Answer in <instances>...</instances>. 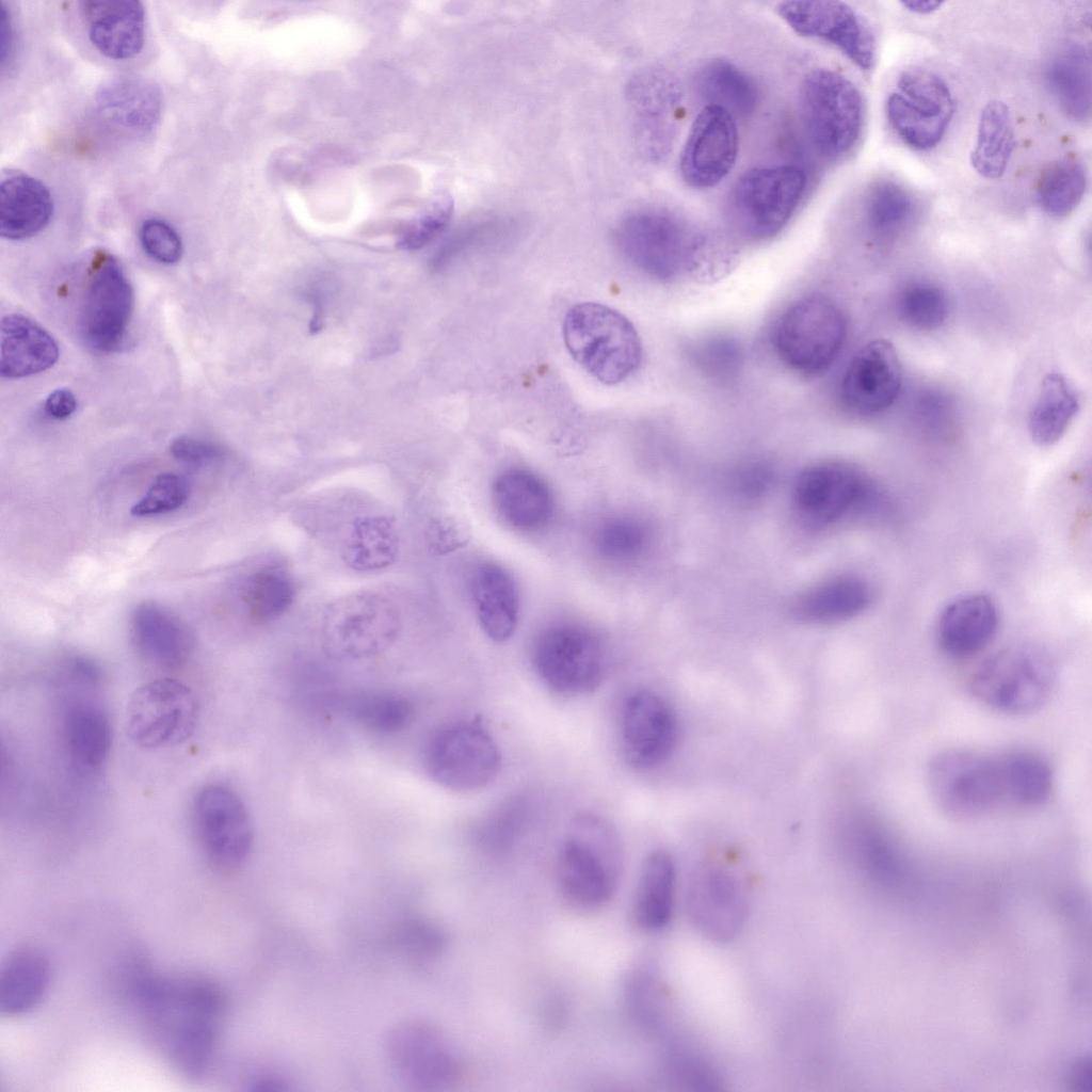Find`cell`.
Returning a JSON list of instances; mask_svg holds the SVG:
<instances>
[{
	"label": "cell",
	"mask_w": 1092,
	"mask_h": 1092,
	"mask_svg": "<svg viewBox=\"0 0 1092 1092\" xmlns=\"http://www.w3.org/2000/svg\"><path fill=\"white\" fill-rule=\"evenodd\" d=\"M918 207L912 192L890 179L874 181L862 197L863 220L871 235L880 240L895 239L909 229Z\"/></svg>",
	"instance_id": "cell-38"
},
{
	"label": "cell",
	"mask_w": 1092,
	"mask_h": 1092,
	"mask_svg": "<svg viewBox=\"0 0 1092 1092\" xmlns=\"http://www.w3.org/2000/svg\"><path fill=\"white\" fill-rule=\"evenodd\" d=\"M1078 398L1059 373H1048L1028 417V430L1034 443L1049 446L1058 441L1078 412Z\"/></svg>",
	"instance_id": "cell-41"
},
{
	"label": "cell",
	"mask_w": 1092,
	"mask_h": 1092,
	"mask_svg": "<svg viewBox=\"0 0 1092 1092\" xmlns=\"http://www.w3.org/2000/svg\"><path fill=\"white\" fill-rule=\"evenodd\" d=\"M131 632L141 656L162 669L180 667L194 647L193 635L184 622L154 601L142 603L134 609Z\"/></svg>",
	"instance_id": "cell-29"
},
{
	"label": "cell",
	"mask_w": 1092,
	"mask_h": 1092,
	"mask_svg": "<svg viewBox=\"0 0 1092 1092\" xmlns=\"http://www.w3.org/2000/svg\"><path fill=\"white\" fill-rule=\"evenodd\" d=\"M193 823L199 847L208 863L222 872H232L248 858L254 832L241 798L229 787L209 784L197 793Z\"/></svg>",
	"instance_id": "cell-17"
},
{
	"label": "cell",
	"mask_w": 1092,
	"mask_h": 1092,
	"mask_svg": "<svg viewBox=\"0 0 1092 1092\" xmlns=\"http://www.w3.org/2000/svg\"><path fill=\"white\" fill-rule=\"evenodd\" d=\"M693 355L698 367L711 376L732 375L741 363L739 346L726 337H714L700 342Z\"/></svg>",
	"instance_id": "cell-55"
},
{
	"label": "cell",
	"mask_w": 1092,
	"mask_h": 1092,
	"mask_svg": "<svg viewBox=\"0 0 1092 1092\" xmlns=\"http://www.w3.org/2000/svg\"><path fill=\"white\" fill-rule=\"evenodd\" d=\"M621 738L626 760L637 769H652L672 753L677 721L667 702L649 690L633 692L624 703Z\"/></svg>",
	"instance_id": "cell-23"
},
{
	"label": "cell",
	"mask_w": 1092,
	"mask_h": 1092,
	"mask_svg": "<svg viewBox=\"0 0 1092 1092\" xmlns=\"http://www.w3.org/2000/svg\"><path fill=\"white\" fill-rule=\"evenodd\" d=\"M799 102L806 135L819 156L836 161L854 149L865 109L850 79L832 69H813L801 83Z\"/></svg>",
	"instance_id": "cell-6"
},
{
	"label": "cell",
	"mask_w": 1092,
	"mask_h": 1092,
	"mask_svg": "<svg viewBox=\"0 0 1092 1092\" xmlns=\"http://www.w3.org/2000/svg\"><path fill=\"white\" fill-rule=\"evenodd\" d=\"M132 997L149 1039L180 1075L198 1080L213 1065L227 999L203 976L146 974L134 979Z\"/></svg>",
	"instance_id": "cell-1"
},
{
	"label": "cell",
	"mask_w": 1092,
	"mask_h": 1092,
	"mask_svg": "<svg viewBox=\"0 0 1092 1092\" xmlns=\"http://www.w3.org/2000/svg\"><path fill=\"white\" fill-rule=\"evenodd\" d=\"M492 500L499 518L521 532L544 528L553 514L550 488L543 479L526 469L511 468L501 472L493 484Z\"/></svg>",
	"instance_id": "cell-28"
},
{
	"label": "cell",
	"mask_w": 1092,
	"mask_h": 1092,
	"mask_svg": "<svg viewBox=\"0 0 1092 1092\" xmlns=\"http://www.w3.org/2000/svg\"><path fill=\"white\" fill-rule=\"evenodd\" d=\"M346 714L359 726L378 734H397L414 721L415 708L404 696L363 692L343 703Z\"/></svg>",
	"instance_id": "cell-43"
},
{
	"label": "cell",
	"mask_w": 1092,
	"mask_h": 1092,
	"mask_svg": "<svg viewBox=\"0 0 1092 1092\" xmlns=\"http://www.w3.org/2000/svg\"><path fill=\"white\" fill-rule=\"evenodd\" d=\"M898 311L909 325L918 330H935L944 324L949 303L942 288L930 283L906 286L898 298Z\"/></svg>",
	"instance_id": "cell-47"
},
{
	"label": "cell",
	"mask_w": 1092,
	"mask_h": 1092,
	"mask_svg": "<svg viewBox=\"0 0 1092 1092\" xmlns=\"http://www.w3.org/2000/svg\"><path fill=\"white\" fill-rule=\"evenodd\" d=\"M452 213V198L446 194L436 196L403 226L399 244L404 248H418L428 244L444 231Z\"/></svg>",
	"instance_id": "cell-50"
},
{
	"label": "cell",
	"mask_w": 1092,
	"mask_h": 1092,
	"mask_svg": "<svg viewBox=\"0 0 1092 1092\" xmlns=\"http://www.w3.org/2000/svg\"><path fill=\"white\" fill-rule=\"evenodd\" d=\"M471 589L483 631L495 642L510 639L519 616L518 590L511 574L497 564H482L473 575Z\"/></svg>",
	"instance_id": "cell-33"
},
{
	"label": "cell",
	"mask_w": 1092,
	"mask_h": 1092,
	"mask_svg": "<svg viewBox=\"0 0 1092 1092\" xmlns=\"http://www.w3.org/2000/svg\"><path fill=\"white\" fill-rule=\"evenodd\" d=\"M400 553V536L394 519L384 515L356 518L344 537L342 562L358 573L378 572L395 564Z\"/></svg>",
	"instance_id": "cell-36"
},
{
	"label": "cell",
	"mask_w": 1092,
	"mask_h": 1092,
	"mask_svg": "<svg viewBox=\"0 0 1092 1092\" xmlns=\"http://www.w3.org/2000/svg\"><path fill=\"white\" fill-rule=\"evenodd\" d=\"M885 111L898 138L911 148L926 151L944 138L954 114V100L937 74L910 68L899 76Z\"/></svg>",
	"instance_id": "cell-14"
},
{
	"label": "cell",
	"mask_w": 1092,
	"mask_h": 1092,
	"mask_svg": "<svg viewBox=\"0 0 1092 1092\" xmlns=\"http://www.w3.org/2000/svg\"><path fill=\"white\" fill-rule=\"evenodd\" d=\"M686 910L691 922L706 937L728 942L741 931L748 900L739 881L727 870L704 866L690 878Z\"/></svg>",
	"instance_id": "cell-21"
},
{
	"label": "cell",
	"mask_w": 1092,
	"mask_h": 1092,
	"mask_svg": "<svg viewBox=\"0 0 1092 1092\" xmlns=\"http://www.w3.org/2000/svg\"><path fill=\"white\" fill-rule=\"evenodd\" d=\"M739 150L735 118L705 105L695 116L679 157L684 182L695 190L718 186L732 172Z\"/></svg>",
	"instance_id": "cell-19"
},
{
	"label": "cell",
	"mask_w": 1092,
	"mask_h": 1092,
	"mask_svg": "<svg viewBox=\"0 0 1092 1092\" xmlns=\"http://www.w3.org/2000/svg\"><path fill=\"white\" fill-rule=\"evenodd\" d=\"M47 954L30 944L9 951L0 967V1014L6 1017L25 1015L45 997L50 983Z\"/></svg>",
	"instance_id": "cell-32"
},
{
	"label": "cell",
	"mask_w": 1092,
	"mask_h": 1092,
	"mask_svg": "<svg viewBox=\"0 0 1092 1092\" xmlns=\"http://www.w3.org/2000/svg\"><path fill=\"white\" fill-rule=\"evenodd\" d=\"M1073 1083L1076 1088L1083 1092L1092 1091V1071L1091 1065L1087 1062L1078 1064L1073 1075Z\"/></svg>",
	"instance_id": "cell-59"
},
{
	"label": "cell",
	"mask_w": 1092,
	"mask_h": 1092,
	"mask_svg": "<svg viewBox=\"0 0 1092 1092\" xmlns=\"http://www.w3.org/2000/svg\"><path fill=\"white\" fill-rule=\"evenodd\" d=\"M901 365L893 343L876 339L851 358L840 383L842 406L851 414L868 417L887 410L901 387Z\"/></svg>",
	"instance_id": "cell-22"
},
{
	"label": "cell",
	"mask_w": 1092,
	"mask_h": 1092,
	"mask_svg": "<svg viewBox=\"0 0 1092 1092\" xmlns=\"http://www.w3.org/2000/svg\"><path fill=\"white\" fill-rule=\"evenodd\" d=\"M535 671L553 692L583 695L605 676V653L598 636L578 623L555 624L542 631L532 653Z\"/></svg>",
	"instance_id": "cell-12"
},
{
	"label": "cell",
	"mask_w": 1092,
	"mask_h": 1092,
	"mask_svg": "<svg viewBox=\"0 0 1092 1092\" xmlns=\"http://www.w3.org/2000/svg\"><path fill=\"white\" fill-rule=\"evenodd\" d=\"M77 405L76 395L70 389L57 388L46 398L44 411L50 418L65 420L76 412Z\"/></svg>",
	"instance_id": "cell-57"
},
{
	"label": "cell",
	"mask_w": 1092,
	"mask_h": 1092,
	"mask_svg": "<svg viewBox=\"0 0 1092 1092\" xmlns=\"http://www.w3.org/2000/svg\"><path fill=\"white\" fill-rule=\"evenodd\" d=\"M1046 80L1060 109L1072 119L1085 122L1091 112L1089 53L1073 45L1060 50L1046 68Z\"/></svg>",
	"instance_id": "cell-40"
},
{
	"label": "cell",
	"mask_w": 1092,
	"mask_h": 1092,
	"mask_svg": "<svg viewBox=\"0 0 1092 1092\" xmlns=\"http://www.w3.org/2000/svg\"><path fill=\"white\" fill-rule=\"evenodd\" d=\"M619 253L641 274L662 283L687 277L703 261L704 239L682 215L661 206L624 214L614 227Z\"/></svg>",
	"instance_id": "cell-2"
},
{
	"label": "cell",
	"mask_w": 1092,
	"mask_h": 1092,
	"mask_svg": "<svg viewBox=\"0 0 1092 1092\" xmlns=\"http://www.w3.org/2000/svg\"><path fill=\"white\" fill-rule=\"evenodd\" d=\"M139 240L144 252L162 264H174L183 254V243L178 231L159 218H148L141 223Z\"/></svg>",
	"instance_id": "cell-54"
},
{
	"label": "cell",
	"mask_w": 1092,
	"mask_h": 1092,
	"mask_svg": "<svg viewBox=\"0 0 1092 1092\" xmlns=\"http://www.w3.org/2000/svg\"><path fill=\"white\" fill-rule=\"evenodd\" d=\"M806 190V175L797 165L759 166L745 171L727 197V214L744 239L761 242L789 223Z\"/></svg>",
	"instance_id": "cell-7"
},
{
	"label": "cell",
	"mask_w": 1092,
	"mask_h": 1092,
	"mask_svg": "<svg viewBox=\"0 0 1092 1092\" xmlns=\"http://www.w3.org/2000/svg\"><path fill=\"white\" fill-rule=\"evenodd\" d=\"M621 867V844L613 826L590 812L576 815L558 860V882L565 899L582 910L604 906L613 895Z\"/></svg>",
	"instance_id": "cell-4"
},
{
	"label": "cell",
	"mask_w": 1092,
	"mask_h": 1092,
	"mask_svg": "<svg viewBox=\"0 0 1092 1092\" xmlns=\"http://www.w3.org/2000/svg\"><path fill=\"white\" fill-rule=\"evenodd\" d=\"M425 769L439 786L470 792L488 786L498 775L501 755L494 738L477 722H459L430 740Z\"/></svg>",
	"instance_id": "cell-15"
},
{
	"label": "cell",
	"mask_w": 1092,
	"mask_h": 1092,
	"mask_svg": "<svg viewBox=\"0 0 1092 1092\" xmlns=\"http://www.w3.org/2000/svg\"><path fill=\"white\" fill-rule=\"evenodd\" d=\"M0 375L15 380L35 375L51 368L60 349L54 337L33 319L9 314L1 319Z\"/></svg>",
	"instance_id": "cell-31"
},
{
	"label": "cell",
	"mask_w": 1092,
	"mask_h": 1092,
	"mask_svg": "<svg viewBox=\"0 0 1092 1092\" xmlns=\"http://www.w3.org/2000/svg\"><path fill=\"white\" fill-rule=\"evenodd\" d=\"M648 539V530L640 519L629 515H614L597 524L592 543L597 555L604 560L625 563L644 551Z\"/></svg>",
	"instance_id": "cell-46"
},
{
	"label": "cell",
	"mask_w": 1092,
	"mask_h": 1092,
	"mask_svg": "<svg viewBox=\"0 0 1092 1092\" xmlns=\"http://www.w3.org/2000/svg\"><path fill=\"white\" fill-rule=\"evenodd\" d=\"M96 105L101 117L124 132L149 134L158 125L162 98L159 87L135 76H121L100 86Z\"/></svg>",
	"instance_id": "cell-30"
},
{
	"label": "cell",
	"mask_w": 1092,
	"mask_h": 1092,
	"mask_svg": "<svg viewBox=\"0 0 1092 1092\" xmlns=\"http://www.w3.org/2000/svg\"><path fill=\"white\" fill-rule=\"evenodd\" d=\"M505 225L498 220H480L454 234L433 259L434 268H443L468 251L493 243L504 235Z\"/></svg>",
	"instance_id": "cell-53"
},
{
	"label": "cell",
	"mask_w": 1092,
	"mask_h": 1092,
	"mask_svg": "<svg viewBox=\"0 0 1092 1092\" xmlns=\"http://www.w3.org/2000/svg\"><path fill=\"white\" fill-rule=\"evenodd\" d=\"M63 738L70 761L80 770L95 771L110 754L112 727L109 717L93 702H75L64 713Z\"/></svg>",
	"instance_id": "cell-34"
},
{
	"label": "cell",
	"mask_w": 1092,
	"mask_h": 1092,
	"mask_svg": "<svg viewBox=\"0 0 1092 1092\" xmlns=\"http://www.w3.org/2000/svg\"><path fill=\"white\" fill-rule=\"evenodd\" d=\"M930 796L942 812L976 819L1013 810L1007 753L953 749L935 755L927 770Z\"/></svg>",
	"instance_id": "cell-3"
},
{
	"label": "cell",
	"mask_w": 1092,
	"mask_h": 1092,
	"mask_svg": "<svg viewBox=\"0 0 1092 1092\" xmlns=\"http://www.w3.org/2000/svg\"><path fill=\"white\" fill-rule=\"evenodd\" d=\"M999 624L995 601L986 594L971 593L951 601L936 624L940 647L954 658L983 651L994 639Z\"/></svg>",
	"instance_id": "cell-26"
},
{
	"label": "cell",
	"mask_w": 1092,
	"mask_h": 1092,
	"mask_svg": "<svg viewBox=\"0 0 1092 1092\" xmlns=\"http://www.w3.org/2000/svg\"><path fill=\"white\" fill-rule=\"evenodd\" d=\"M1050 657L1031 645L1000 649L973 672L968 689L973 696L995 710L1023 714L1041 708L1056 685Z\"/></svg>",
	"instance_id": "cell-8"
},
{
	"label": "cell",
	"mask_w": 1092,
	"mask_h": 1092,
	"mask_svg": "<svg viewBox=\"0 0 1092 1092\" xmlns=\"http://www.w3.org/2000/svg\"><path fill=\"white\" fill-rule=\"evenodd\" d=\"M630 94L638 114L640 146L651 159L661 160L671 152L676 138L681 84L671 71L651 68L635 78Z\"/></svg>",
	"instance_id": "cell-24"
},
{
	"label": "cell",
	"mask_w": 1092,
	"mask_h": 1092,
	"mask_svg": "<svg viewBox=\"0 0 1092 1092\" xmlns=\"http://www.w3.org/2000/svg\"><path fill=\"white\" fill-rule=\"evenodd\" d=\"M133 306V289L118 260L108 252H96L78 308L83 341L100 353L117 351L125 342Z\"/></svg>",
	"instance_id": "cell-11"
},
{
	"label": "cell",
	"mask_w": 1092,
	"mask_h": 1092,
	"mask_svg": "<svg viewBox=\"0 0 1092 1092\" xmlns=\"http://www.w3.org/2000/svg\"><path fill=\"white\" fill-rule=\"evenodd\" d=\"M658 983L654 971L646 966L639 967L629 976L625 1000L629 1015L645 1029H656L660 1022Z\"/></svg>",
	"instance_id": "cell-49"
},
{
	"label": "cell",
	"mask_w": 1092,
	"mask_h": 1092,
	"mask_svg": "<svg viewBox=\"0 0 1092 1092\" xmlns=\"http://www.w3.org/2000/svg\"><path fill=\"white\" fill-rule=\"evenodd\" d=\"M872 598V589L865 580L845 576L807 593L798 604V613L808 621L837 622L862 613Z\"/></svg>",
	"instance_id": "cell-42"
},
{
	"label": "cell",
	"mask_w": 1092,
	"mask_h": 1092,
	"mask_svg": "<svg viewBox=\"0 0 1092 1092\" xmlns=\"http://www.w3.org/2000/svg\"><path fill=\"white\" fill-rule=\"evenodd\" d=\"M402 626L401 612L391 599L376 592L359 591L327 606L321 622V645L335 660L368 659L386 652Z\"/></svg>",
	"instance_id": "cell-9"
},
{
	"label": "cell",
	"mask_w": 1092,
	"mask_h": 1092,
	"mask_svg": "<svg viewBox=\"0 0 1092 1092\" xmlns=\"http://www.w3.org/2000/svg\"><path fill=\"white\" fill-rule=\"evenodd\" d=\"M188 497L189 485L183 478L172 472L160 473L130 513L136 517L170 513L182 507Z\"/></svg>",
	"instance_id": "cell-51"
},
{
	"label": "cell",
	"mask_w": 1092,
	"mask_h": 1092,
	"mask_svg": "<svg viewBox=\"0 0 1092 1092\" xmlns=\"http://www.w3.org/2000/svg\"><path fill=\"white\" fill-rule=\"evenodd\" d=\"M562 333L573 358L605 384L625 381L641 364L642 343L636 327L607 305L576 304L564 317Z\"/></svg>",
	"instance_id": "cell-5"
},
{
	"label": "cell",
	"mask_w": 1092,
	"mask_h": 1092,
	"mask_svg": "<svg viewBox=\"0 0 1092 1092\" xmlns=\"http://www.w3.org/2000/svg\"><path fill=\"white\" fill-rule=\"evenodd\" d=\"M1015 133L1009 107L1000 100L989 101L981 110L970 164L983 178H1000L1009 164Z\"/></svg>",
	"instance_id": "cell-39"
},
{
	"label": "cell",
	"mask_w": 1092,
	"mask_h": 1092,
	"mask_svg": "<svg viewBox=\"0 0 1092 1092\" xmlns=\"http://www.w3.org/2000/svg\"><path fill=\"white\" fill-rule=\"evenodd\" d=\"M794 500L808 518L824 524L878 502L881 494L858 469L838 462H824L804 469L794 483Z\"/></svg>",
	"instance_id": "cell-20"
},
{
	"label": "cell",
	"mask_w": 1092,
	"mask_h": 1092,
	"mask_svg": "<svg viewBox=\"0 0 1092 1092\" xmlns=\"http://www.w3.org/2000/svg\"><path fill=\"white\" fill-rule=\"evenodd\" d=\"M900 3L905 10L916 14H931L940 10L944 4V2L932 0H909L901 1Z\"/></svg>",
	"instance_id": "cell-60"
},
{
	"label": "cell",
	"mask_w": 1092,
	"mask_h": 1092,
	"mask_svg": "<svg viewBox=\"0 0 1092 1092\" xmlns=\"http://www.w3.org/2000/svg\"><path fill=\"white\" fill-rule=\"evenodd\" d=\"M199 704L184 682L158 678L142 684L126 705V730L133 743L144 749L181 744L196 729Z\"/></svg>",
	"instance_id": "cell-13"
},
{
	"label": "cell",
	"mask_w": 1092,
	"mask_h": 1092,
	"mask_svg": "<svg viewBox=\"0 0 1092 1092\" xmlns=\"http://www.w3.org/2000/svg\"><path fill=\"white\" fill-rule=\"evenodd\" d=\"M675 880V865L667 851L656 850L645 857L631 908L637 927L645 931H659L670 922Z\"/></svg>",
	"instance_id": "cell-35"
},
{
	"label": "cell",
	"mask_w": 1092,
	"mask_h": 1092,
	"mask_svg": "<svg viewBox=\"0 0 1092 1092\" xmlns=\"http://www.w3.org/2000/svg\"><path fill=\"white\" fill-rule=\"evenodd\" d=\"M384 1049L396 1074L415 1090H447L462 1078L463 1066L450 1043L424 1021L404 1019L392 1026Z\"/></svg>",
	"instance_id": "cell-16"
},
{
	"label": "cell",
	"mask_w": 1092,
	"mask_h": 1092,
	"mask_svg": "<svg viewBox=\"0 0 1092 1092\" xmlns=\"http://www.w3.org/2000/svg\"><path fill=\"white\" fill-rule=\"evenodd\" d=\"M170 452L176 460L193 465L209 464L223 456L222 449L215 444L190 435L175 437L170 444Z\"/></svg>",
	"instance_id": "cell-56"
},
{
	"label": "cell",
	"mask_w": 1092,
	"mask_h": 1092,
	"mask_svg": "<svg viewBox=\"0 0 1092 1092\" xmlns=\"http://www.w3.org/2000/svg\"><path fill=\"white\" fill-rule=\"evenodd\" d=\"M0 25H1V30H0V33H1V47H0L1 55H0V60H1V67H2V69H4V67L7 64L10 65V63H11V61L13 59V55H14L15 31H14V23H13L12 15H11L10 11L6 9V6L3 3L1 4V21H0Z\"/></svg>",
	"instance_id": "cell-58"
},
{
	"label": "cell",
	"mask_w": 1092,
	"mask_h": 1092,
	"mask_svg": "<svg viewBox=\"0 0 1092 1092\" xmlns=\"http://www.w3.org/2000/svg\"><path fill=\"white\" fill-rule=\"evenodd\" d=\"M396 940L399 949L419 963L433 961L447 945L445 932L437 925L423 919H412L403 924Z\"/></svg>",
	"instance_id": "cell-52"
},
{
	"label": "cell",
	"mask_w": 1092,
	"mask_h": 1092,
	"mask_svg": "<svg viewBox=\"0 0 1092 1092\" xmlns=\"http://www.w3.org/2000/svg\"><path fill=\"white\" fill-rule=\"evenodd\" d=\"M1087 189V174L1076 160L1062 159L1048 165L1041 174L1035 197L1041 209L1054 218L1070 214L1081 202Z\"/></svg>",
	"instance_id": "cell-45"
},
{
	"label": "cell",
	"mask_w": 1092,
	"mask_h": 1092,
	"mask_svg": "<svg viewBox=\"0 0 1092 1092\" xmlns=\"http://www.w3.org/2000/svg\"><path fill=\"white\" fill-rule=\"evenodd\" d=\"M670 1080L686 1090H719L721 1080L704 1057L684 1045L670 1046L663 1057Z\"/></svg>",
	"instance_id": "cell-48"
},
{
	"label": "cell",
	"mask_w": 1092,
	"mask_h": 1092,
	"mask_svg": "<svg viewBox=\"0 0 1092 1092\" xmlns=\"http://www.w3.org/2000/svg\"><path fill=\"white\" fill-rule=\"evenodd\" d=\"M695 83L706 105L717 106L734 118L751 115L758 103L759 92L754 80L728 60L706 62L698 69Z\"/></svg>",
	"instance_id": "cell-37"
},
{
	"label": "cell",
	"mask_w": 1092,
	"mask_h": 1092,
	"mask_svg": "<svg viewBox=\"0 0 1092 1092\" xmlns=\"http://www.w3.org/2000/svg\"><path fill=\"white\" fill-rule=\"evenodd\" d=\"M780 17L799 35L838 49L860 69L876 62V38L867 20L850 4L834 0L783 1Z\"/></svg>",
	"instance_id": "cell-18"
},
{
	"label": "cell",
	"mask_w": 1092,
	"mask_h": 1092,
	"mask_svg": "<svg viewBox=\"0 0 1092 1092\" xmlns=\"http://www.w3.org/2000/svg\"><path fill=\"white\" fill-rule=\"evenodd\" d=\"M81 12L90 42L106 58L128 60L143 49L145 10L140 1H83Z\"/></svg>",
	"instance_id": "cell-25"
},
{
	"label": "cell",
	"mask_w": 1092,
	"mask_h": 1092,
	"mask_svg": "<svg viewBox=\"0 0 1092 1092\" xmlns=\"http://www.w3.org/2000/svg\"><path fill=\"white\" fill-rule=\"evenodd\" d=\"M296 590L291 576L276 566L256 571L242 595L247 615L256 624H266L284 615L294 603Z\"/></svg>",
	"instance_id": "cell-44"
},
{
	"label": "cell",
	"mask_w": 1092,
	"mask_h": 1092,
	"mask_svg": "<svg viewBox=\"0 0 1092 1092\" xmlns=\"http://www.w3.org/2000/svg\"><path fill=\"white\" fill-rule=\"evenodd\" d=\"M54 203L49 189L37 178L18 171H3L0 182V236L11 241L32 238L50 223Z\"/></svg>",
	"instance_id": "cell-27"
},
{
	"label": "cell",
	"mask_w": 1092,
	"mask_h": 1092,
	"mask_svg": "<svg viewBox=\"0 0 1092 1092\" xmlns=\"http://www.w3.org/2000/svg\"><path fill=\"white\" fill-rule=\"evenodd\" d=\"M847 336L840 307L824 295L804 296L780 316L773 331L778 358L791 370L815 375L837 358Z\"/></svg>",
	"instance_id": "cell-10"
}]
</instances>
